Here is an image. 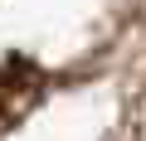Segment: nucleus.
I'll return each instance as SVG.
<instances>
[{
    "instance_id": "1",
    "label": "nucleus",
    "mask_w": 146,
    "mask_h": 141,
    "mask_svg": "<svg viewBox=\"0 0 146 141\" xmlns=\"http://www.w3.org/2000/svg\"><path fill=\"white\" fill-rule=\"evenodd\" d=\"M39 93H44V73L29 63V58H20V54H10L5 58V122H20L25 117V107H34L39 102Z\"/></svg>"
}]
</instances>
